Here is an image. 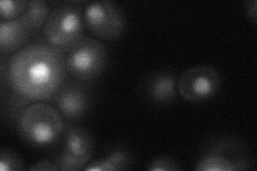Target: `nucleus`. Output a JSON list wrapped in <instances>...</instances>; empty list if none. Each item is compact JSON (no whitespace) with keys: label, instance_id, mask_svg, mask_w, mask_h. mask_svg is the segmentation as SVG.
<instances>
[{"label":"nucleus","instance_id":"1","mask_svg":"<svg viewBox=\"0 0 257 171\" xmlns=\"http://www.w3.org/2000/svg\"><path fill=\"white\" fill-rule=\"evenodd\" d=\"M64 54L45 42L27 44L10 57L9 88L32 103L52 100L66 80Z\"/></svg>","mask_w":257,"mask_h":171},{"label":"nucleus","instance_id":"2","mask_svg":"<svg viewBox=\"0 0 257 171\" xmlns=\"http://www.w3.org/2000/svg\"><path fill=\"white\" fill-rule=\"evenodd\" d=\"M24 142L43 149L57 142L66 132V122L51 104L34 102L24 110L16 124Z\"/></svg>","mask_w":257,"mask_h":171},{"label":"nucleus","instance_id":"3","mask_svg":"<svg viewBox=\"0 0 257 171\" xmlns=\"http://www.w3.org/2000/svg\"><path fill=\"white\" fill-rule=\"evenodd\" d=\"M108 60L106 45L101 40L84 36L64 54L67 74L83 83L99 78L105 71Z\"/></svg>","mask_w":257,"mask_h":171},{"label":"nucleus","instance_id":"4","mask_svg":"<svg viewBox=\"0 0 257 171\" xmlns=\"http://www.w3.org/2000/svg\"><path fill=\"white\" fill-rule=\"evenodd\" d=\"M83 9L78 5L64 4L54 9L42 29L45 43L67 53L84 37Z\"/></svg>","mask_w":257,"mask_h":171},{"label":"nucleus","instance_id":"5","mask_svg":"<svg viewBox=\"0 0 257 171\" xmlns=\"http://www.w3.org/2000/svg\"><path fill=\"white\" fill-rule=\"evenodd\" d=\"M85 28L93 38L115 41L121 38L126 26L125 14L117 3L110 0L92 2L83 9Z\"/></svg>","mask_w":257,"mask_h":171},{"label":"nucleus","instance_id":"6","mask_svg":"<svg viewBox=\"0 0 257 171\" xmlns=\"http://www.w3.org/2000/svg\"><path fill=\"white\" fill-rule=\"evenodd\" d=\"M221 81L220 73L213 66L200 64L186 69L177 77V91L187 102H205L218 93Z\"/></svg>","mask_w":257,"mask_h":171},{"label":"nucleus","instance_id":"7","mask_svg":"<svg viewBox=\"0 0 257 171\" xmlns=\"http://www.w3.org/2000/svg\"><path fill=\"white\" fill-rule=\"evenodd\" d=\"M253 161L241 148L230 139H223L209 146L196 161L197 171H237L251 169Z\"/></svg>","mask_w":257,"mask_h":171},{"label":"nucleus","instance_id":"8","mask_svg":"<svg viewBox=\"0 0 257 171\" xmlns=\"http://www.w3.org/2000/svg\"><path fill=\"white\" fill-rule=\"evenodd\" d=\"M52 100L64 122L73 123L85 118L90 111L92 93L87 83L75 79L64 80Z\"/></svg>","mask_w":257,"mask_h":171},{"label":"nucleus","instance_id":"9","mask_svg":"<svg viewBox=\"0 0 257 171\" xmlns=\"http://www.w3.org/2000/svg\"><path fill=\"white\" fill-rule=\"evenodd\" d=\"M140 90L145 99L156 105H173L178 101L177 76L170 71L151 72L143 79Z\"/></svg>","mask_w":257,"mask_h":171},{"label":"nucleus","instance_id":"10","mask_svg":"<svg viewBox=\"0 0 257 171\" xmlns=\"http://www.w3.org/2000/svg\"><path fill=\"white\" fill-rule=\"evenodd\" d=\"M34 32L22 19L0 22V53L2 56H13L25 47Z\"/></svg>","mask_w":257,"mask_h":171},{"label":"nucleus","instance_id":"11","mask_svg":"<svg viewBox=\"0 0 257 171\" xmlns=\"http://www.w3.org/2000/svg\"><path fill=\"white\" fill-rule=\"evenodd\" d=\"M94 148V138L82 126H70L63 134L62 150L76 158L90 161Z\"/></svg>","mask_w":257,"mask_h":171},{"label":"nucleus","instance_id":"12","mask_svg":"<svg viewBox=\"0 0 257 171\" xmlns=\"http://www.w3.org/2000/svg\"><path fill=\"white\" fill-rule=\"evenodd\" d=\"M132 155L123 148L111 149L105 155L88 162L84 168L86 171H116L131 168Z\"/></svg>","mask_w":257,"mask_h":171},{"label":"nucleus","instance_id":"13","mask_svg":"<svg viewBox=\"0 0 257 171\" xmlns=\"http://www.w3.org/2000/svg\"><path fill=\"white\" fill-rule=\"evenodd\" d=\"M52 11L46 2L42 0H32L28 3L27 9L22 15V20L31 29L36 32L43 29L47 19L50 18Z\"/></svg>","mask_w":257,"mask_h":171},{"label":"nucleus","instance_id":"14","mask_svg":"<svg viewBox=\"0 0 257 171\" xmlns=\"http://www.w3.org/2000/svg\"><path fill=\"white\" fill-rule=\"evenodd\" d=\"M27 0H2L0 2V22H10L22 18L28 6Z\"/></svg>","mask_w":257,"mask_h":171},{"label":"nucleus","instance_id":"15","mask_svg":"<svg viewBox=\"0 0 257 171\" xmlns=\"http://www.w3.org/2000/svg\"><path fill=\"white\" fill-rule=\"evenodd\" d=\"M31 103L32 102L28 101L24 96L11 90V95L8 97V103L6 104V111L8 113V117H9L13 122H15V124H18L22 113Z\"/></svg>","mask_w":257,"mask_h":171},{"label":"nucleus","instance_id":"16","mask_svg":"<svg viewBox=\"0 0 257 171\" xmlns=\"http://www.w3.org/2000/svg\"><path fill=\"white\" fill-rule=\"evenodd\" d=\"M25 169L20 154L10 149H0V171H22Z\"/></svg>","mask_w":257,"mask_h":171},{"label":"nucleus","instance_id":"17","mask_svg":"<svg viewBox=\"0 0 257 171\" xmlns=\"http://www.w3.org/2000/svg\"><path fill=\"white\" fill-rule=\"evenodd\" d=\"M54 162L57 165L59 170H70V171H78L82 170L88 164L87 161L76 158L70 155L63 150H61L57 155L54 157Z\"/></svg>","mask_w":257,"mask_h":171},{"label":"nucleus","instance_id":"18","mask_svg":"<svg viewBox=\"0 0 257 171\" xmlns=\"http://www.w3.org/2000/svg\"><path fill=\"white\" fill-rule=\"evenodd\" d=\"M146 169L148 171H178L181 169V166L172 156L160 155L152 158Z\"/></svg>","mask_w":257,"mask_h":171},{"label":"nucleus","instance_id":"19","mask_svg":"<svg viewBox=\"0 0 257 171\" xmlns=\"http://www.w3.org/2000/svg\"><path fill=\"white\" fill-rule=\"evenodd\" d=\"M30 171H57L59 170L54 160L43 158L29 167Z\"/></svg>","mask_w":257,"mask_h":171},{"label":"nucleus","instance_id":"20","mask_svg":"<svg viewBox=\"0 0 257 171\" xmlns=\"http://www.w3.org/2000/svg\"><path fill=\"white\" fill-rule=\"evenodd\" d=\"M244 11L248 19L254 24H257V2L256 0H250L244 4Z\"/></svg>","mask_w":257,"mask_h":171}]
</instances>
